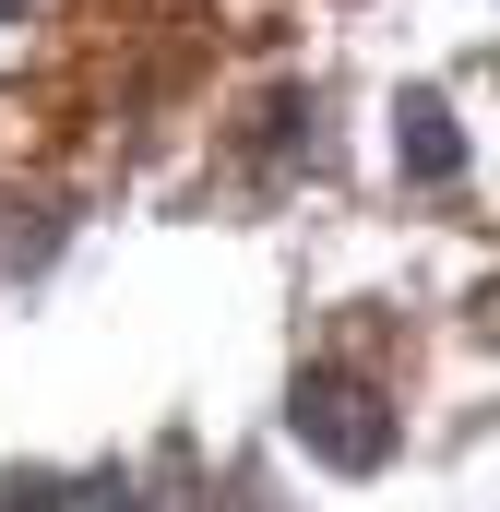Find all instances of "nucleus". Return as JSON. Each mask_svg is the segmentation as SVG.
Listing matches in <instances>:
<instances>
[{"mask_svg":"<svg viewBox=\"0 0 500 512\" xmlns=\"http://www.w3.org/2000/svg\"><path fill=\"white\" fill-rule=\"evenodd\" d=\"M358 405H370L358 382H298V441H322L334 465H381V441H393V429L358 417Z\"/></svg>","mask_w":500,"mask_h":512,"instance_id":"1","label":"nucleus"},{"mask_svg":"<svg viewBox=\"0 0 500 512\" xmlns=\"http://www.w3.org/2000/svg\"><path fill=\"white\" fill-rule=\"evenodd\" d=\"M405 120H417V167H429V179H453V131H441V108H429V96H417V108H405Z\"/></svg>","mask_w":500,"mask_h":512,"instance_id":"2","label":"nucleus"}]
</instances>
